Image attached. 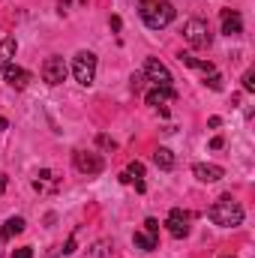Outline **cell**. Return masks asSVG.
Returning a JSON list of instances; mask_svg holds the SVG:
<instances>
[{"label":"cell","mask_w":255,"mask_h":258,"mask_svg":"<svg viewBox=\"0 0 255 258\" xmlns=\"http://www.w3.org/2000/svg\"><path fill=\"white\" fill-rule=\"evenodd\" d=\"M138 15L150 30H162V27H168L174 21V6L168 0H141Z\"/></svg>","instance_id":"1"},{"label":"cell","mask_w":255,"mask_h":258,"mask_svg":"<svg viewBox=\"0 0 255 258\" xmlns=\"http://www.w3.org/2000/svg\"><path fill=\"white\" fill-rule=\"evenodd\" d=\"M207 216H210V222H213V225L234 228V225H240V222H243V207H240L231 195H222L219 201H213V204H210Z\"/></svg>","instance_id":"2"},{"label":"cell","mask_w":255,"mask_h":258,"mask_svg":"<svg viewBox=\"0 0 255 258\" xmlns=\"http://www.w3.org/2000/svg\"><path fill=\"white\" fill-rule=\"evenodd\" d=\"M72 75H75L78 84L90 87L93 78H96V54H93V51H78V54L72 57Z\"/></svg>","instance_id":"3"},{"label":"cell","mask_w":255,"mask_h":258,"mask_svg":"<svg viewBox=\"0 0 255 258\" xmlns=\"http://www.w3.org/2000/svg\"><path fill=\"white\" fill-rule=\"evenodd\" d=\"M183 39L189 42L192 48H210L213 33H210V27H207L204 18H189V21L183 24Z\"/></svg>","instance_id":"4"},{"label":"cell","mask_w":255,"mask_h":258,"mask_svg":"<svg viewBox=\"0 0 255 258\" xmlns=\"http://www.w3.org/2000/svg\"><path fill=\"white\" fill-rule=\"evenodd\" d=\"M72 165H75L81 174H87V177L102 174V168H105L102 156H99V153H87V150H75V153H72Z\"/></svg>","instance_id":"5"},{"label":"cell","mask_w":255,"mask_h":258,"mask_svg":"<svg viewBox=\"0 0 255 258\" xmlns=\"http://www.w3.org/2000/svg\"><path fill=\"white\" fill-rule=\"evenodd\" d=\"M141 75H144L153 87H171V81H174L171 72H168V66L159 63L156 57H147V60H144V72H141Z\"/></svg>","instance_id":"6"},{"label":"cell","mask_w":255,"mask_h":258,"mask_svg":"<svg viewBox=\"0 0 255 258\" xmlns=\"http://www.w3.org/2000/svg\"><path fill=\"white\" fill-rule=\"evenodd\" d=\"M66 75H69V66H66V60L63 57H57V54L48 57V60L42 63V81L51 84V87H54V84H63Z\"/></svg>","instance_id":"7"},{"label":"cell","mask_w":255,"mask_h":258,"mask_svg":"<svg viewBox=\"0 0 255 258\" xmlns=\"http://www.w3.org/2000/svg\"><path fill=\"white\" fill-rule=\"evenodd\" d=\"M165 225H168V234L180 240V237H186V234H189V213H186L183 207H174V210L168 213Z\"/></svg>","instance_id":"8"},{"label":"cell","mask_w":255,"mask_h":258,"mask_svg":"<svg viewBox=\"0 0 255 258\" xmlns=\"http://www.w3.org/2000/svg\"><path fill=\"white\" fill-rule=\"evenodd\" d=\"M192 174H195L201 183H216V180L225 177V171H222L219 165H213V162H195V165H192Z\"/></svg>","instance_id":"9"},{"label":"cell","mask_w":255,"mask_h":258,"mask_svg":"<svg viewBox=\"0 0 255 258\" xmlns=\"http://www.w3.org/2000/svg\"><path fill=\"white\" fill-rule=\"evenodd\" d=\"M3 78H6V84H9V87L24 90V87H27V81H30V72H27V69H21V66H15V63H9L6 69H3Z\"/></svg>","instance_id":"10"},{"label":"cell","mask_w":255,"mask_h":258,"mask_svg":"<svg viewBox=\"0 0 255 258\" xmlns=\"http://www.w3.org/2000/svg\"><path fill=\"white\" fill-rule=\"evenodd\" d=\"M222 33H225V36H237V33H243V18H240V12H234V9H222Z\"/></svg>","instance_id":"11"},{"label":"cell","mask_w":255,"mask_h":258,"mask_svg":"<svg viewBox=\"0 0 255 258\" xmlns=\"http://www.w3.org/2000/svg\"><path fill=\"white\" fill-rule=\"evenodd\" d=\"M147 105H153V108H159V105H168L171 99H174V87H153V90H147Z\"/></svg>","instance_id":"12"},{"label":"cell","mask_w":255,"mask_h":258,"mask_svg":"<svg viewBox=\"0 0 255 258\" xmlns=\"http://www.w3.org/2000/svg\"><path fill=\"white\" fill-rule=\"evenodd\" d=\"M141 177H144V165H141V162H129L126 171L120 174V180H123V183H135V189H138V192H144V180H141Z\"/></svg>","instance_id":"13"},{"label":"cell","mask_w":255,"mask_h":258,"mask_svg":"<svg viewBox=\"0 0 255 258\" xmlns=\"http://www.w3.org/2000/svg\"><path fill=\"white\" fill-rule=\"evenodd\" d=\"M24 225H27V222H24L21 216H9V219L3 222V228H0V240H3V243H6V240H12L15 234H21V231H24Z\"/></svg>","instance_id":"14"},{"label":"cell","mask_w":255,"mask_h":258,"mask_svg":"<svg viewBox=\"0 0 255 258\" xmlns=\"http://www.w3.org/2000/svg\"><path fill=\"white\" fill-rule=\"evenodd\" d=\"M15 48H18L15 36H6V39L0 42V72H3L6 66L12 63V57H15Z\"/></svg>","instance_id":"15"},{"label":"cell","mask_w":255,"mask_h":258,"mask_svg":"<svg viewBox=\"0 0 255 258\" xmlns=\"http://www.w3.org/2000/svg\"><path fill=\"white\" fill-rule=\"evenodd\" d=\"M180 63L189 66V69H198V72H204V75H213V72H216V66L210 63V60H198V57H192V54H180Z\"/></svg>","instance_id":"16"},{"label":"cell","mask_w":255,"mask_h":258,"mask_svg":"<svg viewBox=\"0 0 255 258\" xmlns=\"http://www.w3.org/2000/svg\"><path fill=\"white\" fill-rule=\"evenodd\" d=\"M153 162H156L162 171H171V168H174V153H171L168 147H156V153H153Z\"/></svg>","instance_id":"17"},{"label":"cell","mask_w":255,"mask_h":258,"mask_svg":"<svg viewBox=\"0 0 255 258\" xmlns=\"http://www.w3.org/2000/svg\"><path fill=\"white\" fill-rule=\"evenodd\" d=\"M132 243H135L141 252H153V249H156V237H153V234H147V231H138V234L132 237Z\"/></svg>","instance_id":"18"},{"label":"cell","mask_w":255,"mask_h":258,"mask_svg":"<svg viewBox=\"0 0 255 258\" xmlns=\"http://www.w3.org/2000/svg\"><path fill=\"white\" fill-rule=\"evenodd\" d=\"M204 84H207L210 90H222V75H219V72H213V75H204Z\"/></svg>","instance_id":"19"},{"label":"cell","mask_w":255,"mask_h":258,"mask_svg":"<svg viewBox=\"0 0 255 258\" xmlns=\"http://www.w3.org/2000/svg\"><path fill=\"white\" fill-rule=\"evenodd\" d=\"M243 90H249V93L255 90V72H252V69H246V72H243Z\"/></svg>","instance_id":"20"},{"label":"cell","mask_w":255,"mask_h":258,"mask_svg":"<svg viewBox=\"0 0 255 258\" xmlns=\"http://www.w3.org/2000/svg\"><path fill=\"white\" fill-rule=\"evenodd\" d=\"M144 228H147V234H153V237L159 234V222H156L153 216H147V219H144Z\"/></svg>","instance_id":"21"},{"label":"cell","mask_w":255,"mask_h":258,"mask_svg":"<svg viewBox=\"0 0 255 258\" xmlns=\"http://www.w3.org/2000/svg\"><path fill=\"white\" fill-rule=\"evenodd\" d=\"M96 144H99V147H105V150H114V147H117L108 135H99V138H96Z\"/></svg>","instance_id":"22"},{"label":"cell","mask_w":255,"mask_h":258,"mask_svg":"<svg viewBox=\"0 0 255 258\" xmlns=\"http://www.w3.org/2000/svg\"><path fill=\"white\" fill-rule=\"evenodd\" d=\"M12 258H33V249H30V246H21V249L12 252Z\"/></svg>","instance_id":"23"},{"label":"cell","mask_w":255,"mask_h":258,"mask_svg":"<svg viewBox=\"0 0 255 258\" xmlns=\"http://www.w3.org/2000/svg\"><path fill=\"white\" fill-rule=\"evenodd\" d=\"M147 78L144 75H132V90H141V84H144Z\"/></svg>","instance_id":"24"},{"label":"cell","mask_w":255,"mask_h":258,"mask_svg":"<svg viewBox=\"0 0 255 258\" xmlns=\"http://www.w3.org/2000/svg\"><path fill=\"white\" fill-rule=\"evenodd\" d=\"M69 252H75V237H69V240H66V249H63V255H69Z\"/></svg>","instance_id":"25"},{"label":"cell","mask_w":255,"mask_h":258,"mask_svg":"<svg viewBox=\"0 0 255 258\" xmlns=\"http://www.w3.org/2000/svg\"><path fill=\"white\" fill-rule=\"evenodd\" d=\"M222 144H225V141H222V138H219V135H216V138H213V141H210V147H213V150H219V147H222Z\"/></svg>","instance_id":"26"},{"label":"cell","mask_w":255,"mask_h":258,"mask_svg":"<svg viewBox=\"0 0 255 258\" xmlns=\"http://www.w3.org/2000/svg\"><path fill=\"white\" fill-rule=\"evenodd\" d=\"M9 126V120H6V117H0V129H6Z\"/></svg>","instance_id":"27"},{"label":"cell","mask_w":255,"mask_h":258,"mask_svg":"<svg viewBox=\"0 0 255 258\" xmlns=\"http://www.w3.org/2000/svg\"><path fill=\"white\" fill-rule=\"evenodd\" d=\"M3 189H6V177H0V192H3Z\"/></svg>","instance_id":"28"},{"label":"cell","mask_w":255,"mask_h":258,"mask_svg":"<svg viewBox=\"0 0 255 258\" xmlns=\"http://www.w3.org/2000/svg\"><path fill=\"white\" fill-rule=\"evenodd\" d=\"M222 258H234V255H222Z\"/></svg>","instance_id":"29"}]
</instances>
